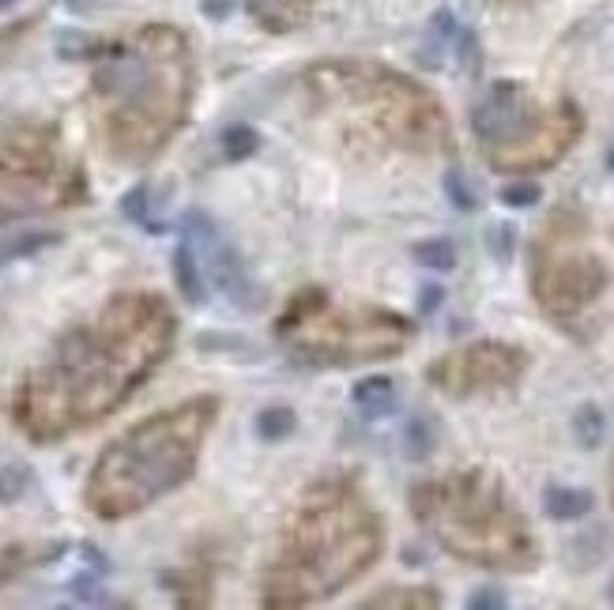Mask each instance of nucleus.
<instances>
[{
	"label": "nucleus",
	"instance_id": "obj_1",
	"mask_svg": "<svg viewBox=\"0 0 614 610\" xmlns=\"http://www.w3.org/2000/svg\"><path fill=\"white\" fill-rule=\"evenodd\" d=\"M174 328V313L155 294L117 298L102 321L61 339L53 362L27 377L16 400L23 430L53 441L106 415L166 358Z\"/></svg>",
	"mask_w": 614,
	"mask_h": 610
},
{
	"label": "nucleus",
	"instance_id": "obj_2",
	"mask_svg": "<svg viewBox=\"0 0 614 610\" xmlns=\"http://www.w3.org/2000/svg\"><path fill=\"white\" fill-rule=\"evenodd\" d=\"M385 528L351 479H324L298 501L264 573V607H309L343 592L381 558Z\"/></svg>",
	"mask_w": 614,
	"mask_h": 610
},
{
	"label": "nucleus",
	"instance_id": "obj_3",
	"mask_svg": "<svg viewBox=\"0 0 614 610\" xmlns=\"http://www.w3.org/2000/svg\"><path fill=\"white\" fill-rule=\"evenodd\" d=\"M110 140L132 162L151 159L181 129L193 98V53L174 27H147L106 53L95 72Z\"/></svg>",
	"mask_w": 614,
	"mask_h": 610
},
{
	"label": "nucleus",
	"instance_id": "obj_4",
	"mask_svg": "<svg viewBox=\"0 0 614 610\" xmlns=\"http://www.w3.org/2000/svg\"><path fill=\"white\" fill-rule=\"evenodd\" d=\"M411 513L434 543L460 562L532 573L539 565V543L505 482L486 467L449 471L411 490Z\"/></svg>",
	"mask_w": 614,
	"mask_h": 610
},
{
	"label": "nucleus",
	"instance_id": "obj_5",
	"mask_svg": "<svg viewBox=\"0 0 614 610\" xmlns=\"http://www.w3.org/2000/svg\"><path fill=\"white\" fill-rule=\"evenodd\" d=\"M215 415H219V400L196 396L117 437L98 456L95 475L87 482L91 513L121 520L193 479V467L200 460L204 437L215 426Z\"/></svg>",
	"mask_w": 614,
	"mask_h": 610
},
{
	"label": "nucleus",
	"instance_id": "obj_6",
	"mask_svg": "<svg viewBox=\"0 0 614 610\" xmlns=\"http://www.w3.org/2000/svg\"><path fill=\"white\" fill-rule=\"evenodd\" d=\"M309 98L324 113H340L351 129L370 132L373 140L400 151H449V121L434 95L407 76L381 65H313L306 72Z\"/></svg>",
	"mask_w": 614,
	"mask_h": 610
},
{
	"label": "nucleus",
	"instance_id": "obj_7",
	"mask_svg": "<svg viewBox=\"0 0 614 610\" xmlns=\"http://www.w3.org/2000/svg\"><path fill=\"white\" fill-rule=\"evenodd\" d=\"M275 336L306 366H362L396 358L415 324L377 305H336L321 287H306L279 317Z\"/></svg>",
	"mask_w": 614,
	"mask_h": 610
},
{
	"label": "nucleus",
	"instance_id": "obj_8",
	"mask_svg": "<svg viewBox=\"0 0 614 610\" xmlns=\"http://www.w3.org/2000/svg\"><path fill=\"white\" fill-rule=\"evenodd\" d=\"M471 132L498 174H524L550 170L554 162L566 159L569 147L581 140L584 117L569 98L547 110L524 83L501 80L471 110Z\"/></svg>",
	"mask_w": 614,
	"mask_h": 610
},
{
	"label": "nucleus",
	"instance_id": "obj_9",
	"mask_svg": "<svg viewBox=\"0 0 614 610\" xmlns=\"http://www.w3.org/2000/svg\"><path fill=\"white\" fill-rule=\"evenodd\" d=\"M607 287L603 260L588 249V226L573 211H554L535 238L532 290L550 317H573Z\"/></svg>",
	"mask_w": 614,
	"mask_h": 610
},
{
	"label": "nucleus",
	"instance_id": "obj_10",
	"mask_svg": "<svg viewBox=\"0 0 614 610\" xmlns=\"http://www.w3.org/2000/svg\"><path fill=\"white\" fill-rule=\"evenodd\" d=\"M528 373V354L513 347V343H471L460 351H449L445 358L430 362L426 381L456 400H468L479 392H501V388H513Z\"/></svg>",
	"mask_w": 614,
	"mask_h": 610
},
{
	"label": "nucleus",
	"instance_id": "obj_11",
	"mask_svg": "<svg viewBox=\"0 0 614 610\" xmlns=\"http://www.w3.org/2000/svg\"><path fill=\"white\" fill-rule=\"evenodd\" d=\"M181 238L193 245L200 264L208 268L211 283L223 290L238 309H245V313L264 309V290H260L257 279L249 275L245 260L238 257V249L219 234V226H215V219H211L208 211H196V208L185 211V219H181Z\"/></svg>",
	"mask_w": 614,
	"mask_h": 610
},
{
	"label": "nucleus",
	"instance_id": "obj_12",
	"mask_svg": "<svg viewBox=\"0 0 614 610\" xmlns=\"http://www.w3.org/2000/svg\"><path fill=\"white\" fill-rule=\"evenodd\" d=\"M61 196L46 177L31 174V170H0V223L16 219V215H31V211L49 208Z\"/></svg>",
	"mask_w": 614,
	"mask_h": 610
},
{
	"label": "nucleus",
	"instance_id": "obj_13",
	"mask_svg": "<svg viewBox=\"0 0 614 610\" xmlns=\"http://www.w3.org/2000/svg\"><path fill=\"white\" fill-rule=\"evenodd\" d=\"M249 16L257 19L264 31L272 34H291L298 27H306L313 0H245Z\"/></svg>",
	"mask_w": 614,
	"mask_h": 610
},
{
	"label": "nucleus",
	"instance_id": "obj_14",
	"mask_svg": "<svg viewBox=\"0 0 614 610\" xmlns=\"http://www.w3.org/2000/svg\"><path fill=\"white\" fill-rule=\"evenodd\" d=\"M456 34H460V27H456L453 12H449V8L434 12L430 27H426V38H422V46H419V65L430 68V72H437V68L445 65V57L453 53Z\"/></svg>",
	"mask_w": 614,
	"mask_h": 610
},
{
	"label": "nucleus",
	"instance_id": "obj_15",
	"mask_svg": "<svg viewBox=\"0 0 614 610\" xmlns=\"http://www.w3.org/2000/svg\"><path fill=\"white\" fill-rule=\"evenodd\" d=\"M543 509H547V516L550 520H558V524L584 520V516L596 509V494L584 490V486H547Z\"/></svg>",
	"mask_w": 614,
	"mask_h": 610
},
{
	"label": "nucleus",
	"instance_id": "obj_16",
	"mask_svg": "<svg viewBox=\"0 0 614 610\" xmlns=\"http://www.w3.org/2000/svg\"><path fill=\"white\" fill-rule=\"evenodd\" d=\"M351 400L366 418H385L396 411L400 403V392H396V381L392 377H366L351 388Z\"/></svg>",
	"mask_w": 614,
	"mask_h": 610
},
{
	"label": "nucleus",
	"instance_id": "obj_17",
	"mask_svg": "<svg viewBox=\"0 0 614 610\" xmlns=\"http://www.w3.org/2000/svg\"><path fill=\"white\" fill-rule=\"evenodd\" d=\"M174 279H178L181 298L189 305H204L208 302V290H204V272H200V257L189 241L181 238L174 249Z\"/></svg>",
	"mask_w": 614,
	"mask_h": 610
},
{
	"label": "nucleus",
	"instance_id": "obj_18",
	"mask_svg": "<svg viewBox=\"0 0 614 610\" xmlns=\"http://www.w3.org/2000/svg\"><path fill=\"white\" fill-rule=\"evenodd\" d=\"M437 441H441V430H437L434 415H426V411H419V415L407 418L404 426V456L411 460V464H422V460H430L437 449Z\"/></svg>",
	"mask_w": 614,
	"mask_h": 610
},
{
	"label": "nucleus",
	"instance_id": "obj_19",
	"mask_svg": "<svg viewBox=\"0 0 614 610\" xmlns=\"http://www.w3.org/2000/svg\"><path fill=\"white\" fill-rule=\"evenodd\" d=\"M362 607L366 610H377V607H400V610H434L441 607V595L434 588H385L381 595H370V599H362Z\"/></svg>",
	"mask_w": 614,
	"mask_h": 610
},
{
	"label": "nucleus",
	"instance_id": "obj_20",
	"mask_svg": "<svg viewBox=\"0 0 614 610\" xmlns=\"http://www.w3.org/2000/svg\"><path fill=\"white\" fill-rule=\"evenodd\" d=\"M57 241H61V234H53V230H19V234H8V238H0V268H4L8 260L38 253V249L57 245Z\"/></svg>",
	"mask_w": 614,
	"mask_h": 610
},
{
	"label": "nucleus",
	"instance_id": "obj_21",
	"mask_svg": "<svg viewBox=\"0 0 614 610\" xmlns=\"http://www.w3.org/2000/svg\"><path fill=\"white\" fill-rule=\"evenodd\" d=\"M573 437L581 449H599L603 437H607V415L599 411L596 403H584L573 411Z\"/></svg>",
	"mask_w": 614,
	"mask_h": 610
},
{
	"label": "nucleus",
	"instance_id": "obj_22",
	"mask_svg": "<svg viewBox=\"0 0 614 610\" xmlns=\"http://www.w3.org/2000/svg\"><path fill=\"white\" fill-rule=\"evenodd\" d=\"M294 426H298V418H294L291 407H264V411L257 415V422H253L257 437L260 441H268V445L283 441V437H291Z\"/></svg>",
	"mask_w": 614,
	"mask_h": 610
},
{
	"label": "nucleus",
	"instance_id": "obj_23",
	"mask_svg": "<svg viewBox=\"0 0 614 610\" xmlns=\"http://www.w3.org/2000/svg\"><path fill=\"white\" fill-rule=\"evenodd\" d=\"M257 151H260V132L253 129V125L238 121V125H230V129L223 132V159L227 162H245V159H253Z\"/></svg>",
	"mask_w": 614,
	"mask_h": 610
},
{
	"label": "nucleus",
	"instance_id": "obj_24",
	"mask_svg": "<svg viewBox=\"0 0 614 610\" xmlns=\"http://www.w3.org/2000/svg\"><path fill=\"white\" fill-rule=\"evenodd\" d=\"M411 257L419 260L422 268H434V272H453L456 268V245L449 238H430L411 245Z\"/></svg>",
	"mask_w": 614,
	"mask_h": 610
},
{
	"label": "nucleus",
	"instance_id": "obj_25",
	"mask_svg": "<svg viewBox=\"0 0 614 610\" xmlns=\"http://www.w3.org/2000/svg\"><path fill=\"white\" fill-rule=\"evenodd\" d=\"M441 189H445V196H449V204H453L456 211H464V215H471V211L479 208V196H475V189L468 185V177H464V170H445V177H441Z\"/></svg>",
	"mask_w": 614,
	"mask_h": 610
},
{
	"label": "nucleus",
	"instance_id": "obj_26",
	"mask_svg": "<svg viewBox=\"0 0 614 610\" xmlns=\"http://www.w3.org/2000/svg\"><path fill=\"white\" fill-rule=\"evenodd\" d=\"M486 249H490V257L501 260V264H509L513 253H517V226L513 223H494L486 230Z\"/></svg>",
	"mask_w": 614,
	"mask_h": 610
},
{
	"label": "nucleus",
	"instance_id": "obj_27",
	"mask_svg": "<svg viewBox=\"0 0 614 610\" xmlns=\"http://www.w3.org/2000/svg\"><path fill=\"white\" fill-rule=\"evenodd\" d=\"M31 486V471L23 464L0 467V501H19Z\"/></svg>",
	"mask_w": 614,
	"mask_h": 610
},
{
	"label": "nucleus",
	"instance_id": "obj_28",
	"mask_svg": "<svg viewBox=\"0 0 614 610\" xmlns=\"http://www.w3.org/2000/svg\"><path fill=\"white\" fill-rule=\"evenodd\" d=\"M539 200H543V189H539L535 181H513V185L501 189V204H505V208L524 211V208H535Z\"/></svg>",
	"mask_w": 614,
	"mask_h": 610
},
{
	"label": "nucleus",
	"instance_id": "obj_29",
	"mask_svg": "<svg viewBox=\"0 0 614 610\" xmlns=\"http://www.w3.org/2000/svg\"><path fill=\"white\" fill-rule=\"evenodd\" d=\"M147 196H151V185H147V181H140V185H136V189H129V193H125V200H121V211H125V215H129L132 223H151V219H147V208H151V200H147Z\"/></svg>",
	"mask_w": 614,
	"mask_h": 610
},
{
	"label": "nucleus",
	"instance_id": "obj_30",
	"mask_svg": "<svg viewBox=\"0 0 614 610\" xmlns=\"http://www.w3.org/2000/svg\"><path fill=\"white\" fill-rule=\"evenodd\" d=\"M456 53H460V65H464V72L468 76H479V68H483V53H479V38L471 31H464L460 38H456Z\"/></svg>",
	"mask_w": 614,
	"mask_h": 610
},
{
	"label": "nucleus",
	"instance_id": "obj_31",
	"mask_svg": "<svg viewBox=\"0 0 614 610\" xmlns=\"http://www.w3.org/2000/svg\"><path fill=\"white\" fill-rule=\"evenodd\" d=\"M505 607H509V599L498 588H479V592L468 595V610H505Z\"/></svg>",
	"mask_w": 614,
	"mask_h": 610
},
{
	"label": "nucleus",
	"instance_id": "obj_32",
	"mask_svg": "<svg viewBox=\"0 0 614 610\" xmlns=\"http://www.w3.org/2000/svg\"><path fill=\"white\" fill-rule=\"evenodd\" d=\"M441 302H445V287H437V283H426V287L419 290V313H422V317L437 313V309H441Z\"/></svg>",
	"mask_w": 614,
	"mask_h": 610
},
{
	"label": "nucleus",
	"instance_id": "obj_33",
	"mask_svg": "<svg viewBox=\"0 0 614 610\" xmlns=\"http://www.w3.org/2000/svg\"><path fill=\"white\" fill-rule=\"evenodd\" d=\"M72 595H76V599H83V603H106L102 588H98L91 577H76V580H72Z\"/></svg>",
	"mask_w": 614,
	"mask_h": 610
},
{
	"label": "nucleus",
	"instance_id": "obj_34",
	"mask_svg": "<svg viewBox=\"0 0 614 610\" xmlns=\"http://www.w3.org/2000/svg\"><path fill=\"white\" fill-rule=\"evenodd\" d=\"M200 12L208 19H227L234 12V0H200Z\"/></svg>",
	"mask_w": 614,
	"mask_h": 610
},
{
	"label": "nucleus",
	"instance_id": "obj_35",
	"mask_svg": "<svg viewBox=\"0 0 614 610\" xmlns=\"http://www.w3.org/2000/svg\"><path fill=\"white\" fill-rule=\"evenodd\" d=\"M83 554H87V558H91V565H95V569H102V573H106V569H110V562H106V558H102V554H98L95 546H83Z\"/></svg>",
	"mask_w": 614,
	"mask_h": 610
},
{
	"label": "nucleus",
	"instance_id": "obj_36",
	"mask_svg": "<svg viewBox=\"0 0 614 610\" xmlns=\"http://www.w3.org/2000/svg\"><path fill=\"white\" fill-rule=\"evenodd\" d=\"M607 170H614V147L607 151Z\"/></svg>",
	"mask_w": 614,
	"mask_h": 610
},
{
	"label": "nucleus",
	"instance_id": "obj_37",
	"mask_svg": "<svg viewBox=\"0 0 614 610\" xmlns=\"http://www.w3.org/2000/svg\"><path fill=\"white\" fill-rule=\"evenodd\" d=\"M12 4H16V0H0V12H4V8H12Z\"/></svg>",
	"mask_w": 614,
	"mask_h": 610
},
{
	"label": "nucleus",
	"instance_id": "obj_38",
	"mask_svg": "<svg viewBox=\"0 0 614 610\" xmlns=\"http://www.w3.org/2000/svg\"><path fill=\"white\" fill-rule=\"evenodd\" d=\"M611 603H614V580H611Z\"/></svg>",
	"mask_w": 614,
	"mask_h": 610
}]
</instances>
